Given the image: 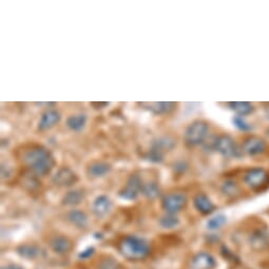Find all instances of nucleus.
<instances>
[{"instance_id":"obj_2","label":"nucleus","mask_w":269,"mask_h":269,"mask_svg":"<svg viewBox=\"0 0 269 269\" xmlns=\"http://www.w3.org/2000/svg\"><path fill=\"white\" fill-rule=\"evenodd\" d=\"M119 252L129 261H140L150 254L151 248L148 241L135 235H128L119 243Z\"/></svg>"},{"instance_id":"obj_6","label":"nucleus","mask_w":269,"mask_h":269,"mask_svg":"<svg viewBox=\"0 0 269 269\" xmlns=\"http://www.w3.org/2000/svg\"><path fill=\"white\" fill-rule=\"evenodd\" d=\"M142 179L136 174L131 175L128 179L126 187L123 188V190H120L119 192V196L124 200H135V198L138 196L139 191H142Z\"/></svg>"},{"instance_id":"obj_17","label":"nucleus","mask_w":269,"mask_h":269,"mask_svg":"<svg viewBox=\"0 0 269 269\" xmlns=\"http://www.w3.org/2000/svg\"><path fill=\"white\" fill-rule=\"evenodd\" d=\"M68 221L72 224V225L78 228H86L88 226V216L81 210L73 209L67 214Z\"/></svg>"},{"instance_id":"obj_15","label":"nucleus","mask_w":269,"mask_h":269,"mask_svg":"<svg viewBox=\"0 0 269 269\" xmlns=\"http://www.w3.org/2000/svg\"><path fill=\"white\" fill-rule=\"evenodd\" d=\"M142 106L147 107L149 111L154 114H166L173 110L175 104L171 101H159V102H143Z\"/></svg>"},{"instance_id":"obj_20","label":"nucleus","mask_w":269,"mask_h":269,"mask_svg":"<svg viewBox=\"0 0 269 269\" xmlns=\"http://www.w3.org/2000/svg\"><path fill=\"white\" fill-rule=\"evenodd\" d=\"M87 123L86 114H75L69 116L67 119V126L72 131H80L85 128Z\"/></svg>"},{"instance_id":"obj_3","label":"nucleus","mask_w":269,"mask_h":269,"mask_svg":"<svg viewBox=\"0 0 269 269\" xmlns=\"http://www.w3.org/2000/svg\"><path fill=\"white\" fill-rule=\"evenodd\" d=\"M209 127L206 121L195 120L188 126L185 132V142L189 146L201 145L208 135Z\"/></svg>"},{"instance_id":"obj_4","label":"nucleus","mask_w":269,"mask_h":269,"mask_svg":"<svg viewBox=\"0 0 269 269\" xmlns=\"http://www.w3.org/2000/svg\"><path fill=\"white\" fill-rule=\"evenodd\" d=\"M187 204V196L182 192H173L164 197L163 208L169 214H175L183 210Z\"/></svg>"},{"instance_id":"obj_23","label":"nucleus","mask_w":269,"mask_h":269,"mask_svg":"<svg viewBox=\"0 0 269 269\" xmlns=\"http://www.w3.org/2000/svg\"><path fill=\"white\" fill-rule=\"evenodd\" d=\"M268 243V236L264 231H258L251 235L250 244L254 249L264 248Z\"/></svg>"},{"instance_id":"obj_13","label":"nucleus","mask_w":269,"mask_h":269,"mask_svg":"<svg viewBox=\"0 0 269 269\" xmlns=\"http://www.w3.org/2000/svg\"><path fill=\"white\" fill-rule=\"evenodd\" d=\"M192 269H212L215 266V260L210 253L200 252L192 259Z\"/></svg>"},{"instance_id":"obj_19","label":"nucleus","mask_w":269,"mask_h":269,"mask_svg":"<svg viewBox=\"0 0 269 269\" xmlns=\"http://www.w3.org/2000/svg\"><path fill=\"white\" fill-rule=\"evenodd\" d=\"M84 200V192L79 189L70 190L62 198V204L66 206H76Z\"/></svg>"},{"instance_id":"obj_12","label":"nucleus","mask_w":269,"mask_h":269,"mask_svg":"<svg viewBox=\"0 0 269 269\" xmlns=\"http://www.w3.org/2000/svg\"><path fill=\"white\" fill-rule=\"evenodd\" d=\"M60 114L55 110H48L42 114L39 124H38V129L40 131H46L53 128L60 121Z\"/></svg>"},{"instance_id":"obj_26","label":"nucleus","mask_w":269,"mask_h":269,"mask_svg":"<svg viewBox=\"0 0 269 269\" xmlns=\"http://www.w3.org/2000/svg\"><path fill=\"white\" fill-rule=\"evenodd\" d=\"M226 216L224 214H217L211 219L208 220L207 222V228L210 230H217L220 229L224 224L226 223Z\"/></svg>"},{"instance_id":"obj_14","label":"nucleus","mask_w":269,"mask_h":269,"mask_svg":"<svg viewBox=\"0 0 269 269\" xmlns=\"http://www.w3.org/2000/svg\"><path fill=\"white\" fill-rule=\"evenodd\" d=\"M193 203L194 207L197 209V211H200L202 214H210L214 210L213 203L204 193H198L197 195H195Z\"/></svg>"},{"instance_id":"obj_8","label":"nucleus","mask_w":269,"mask_h":269,"mask_svg":"<svg viewBox=\"0 0 269 269\" xmlns=\"http://www.w3.org/2000/svg\"><path fill=\"white\" fill-rule=\"evenodd\" d=\"M52 181L55 185L60 187H70L78 181V177L75 172L69 168H60L53 176Z\"/></svg>"},{"instance_id":"obj_18","label":"nucleus","mask_w":269,"mask_h":269,"mask_svg":"<svg viewBox=\"0 0 269 269\" xmlns=\"http://www.w3.org/2000/svg\"><path fill=\"white\" fill-rule=\"evenodd\" d=\"M111 170V166L105 162H94L87 169L88 174L92 177H101Z\"/></svg>"},{"instance_id":"obj_7","label":"nucleus","mask_w":269,"mask_h":269,"mask_svg":"<svg viewBox=\"0 0 269 269\" xmlns=\"http://www.w3.org/2000/svg\"><path fill=\"white\" fill-rule=\"evenodd\" d=\"M268 179L267 171L263 168H253L245 175V183L252 189H260L266 184Z\"/></svg>"},{"instance_id":"obj_27","label":"nucleus","mask_w":269,"mask_h":269,"mask_svg":"<svg viewBox=\"0 0 269 269\" xmlns=\"http://www.w3.org/2000/svg\"><path fill=\"white\" fill-rule=\"evenodd\" d=\"M98 269H121V266L116 260L107 257L100 260L98 264Z\"/></svg>"},{"instance_id":"obj_30","label":"nucleus","mask_w":269,"mask_h":269,"mask_svg":"<svg viewBox=\"0 0 269 269\" xmlns=\"http://www.w3.org/2000/svg\"><path fill=\"white\" fill-rule=\"evenodd\" d=\"M1 269H23V267L18 264H10L1 267Z\"/></svg>"},{"instance_id":"obj_24","label":"nucleus","mask_w":269,"mask_h":269,"mask_svg":"<svg viewBox=\"0 0 269 269\" xmlns=\"http://www.w3.org/2000/svg\"><path fill=\"white\" fill-rule=\"evenodd\" d=\"M159 226L164 229H173L178 226L179 220L175 214H166L159 219Z\"/></svg>"},{"instance_id":"obj_28","label":"nucleus","mask_w":269,"mask_h":269,"mask_svg":"<svg viewBox=\"0 0 269 269\" xmlns=\"http://www.w3.org/2000/svg\"><path fill=\"white\" fill-rule=\"evenodd\" d=\"M233 124L236 128H238V129L242 131L251 130V126L247 123L244 117L240 116V115H236V116L233 117Z\"/></svg>"},{"instance_id":"obj_29","label":"nucleus","mask_w":269,"mask_h":269,"mask_svg":"<svg viewBox=\"0 0 269 269\" xmlns=\"http://www.w3.org/2000/svg\"><path fill=\"white\" fill-rule=\"evenodd\" d=\"M94 253V248L93 247H89L87 249H85L84 251H81L79 254H78V257L79 259L81 260H86V259H89V258H91L92 255Z\"/></svg>"},{"instance_id":"obj_11","label":"nucleus","mask_w":269,"mask_h":269,"mask_svg":"<svg viewBox=\"0 0 269 269\" xmlns=\"http://www.w3.org/2000/svg\"><path fill=\"white\" fill-rule=\"evenodd\" d=\"M92 208L94 214L99 217V219H102V217H105L110 212V210L112 208V202L108 196L99 195L95 198Z\"/></svg>"},{"instance_id":"obj_21","label":"nucleus","mask_w":269,"mask_h":269,"mask_svg":"<svg viewBox=\"0 0 269 269\" xmlns=\"http://www.w3.org/2000/svg\"><path fill=\"white\" fill-rule=\"evenodd\" d=\"M229 106L233 111L238 113V115H240V116H245V115L252 113L254 110V107L250 104V102H247V101H233V102H230Z\"/></svg>"},{"instance_id":"obj_9","label":"nucleus","mask_w":269,"mask_h":269,"mask_svg":"<svg viewBox=\"0 0 269 269\" xmlns=\"http://www.w3.org/2000/svg\"><path fill=\"white\" fill-rule=\"evenodd\" d=\"M266 149V143L263 138L258 136H250L243 143V151L248 155H258L263 153Z\"/></svg>"},{"instance_id":"obj_5","label":"nucleus","mask_w":269,"mask_h":269,"mask_svg":"<svg viewBox=\"0 0 269 269\" xmlns=\"http://www.w3.org/2000/svg\"><path fill=\"white\" fill-rule=\"evenodd\" d=\"M214 148L221 155L225 157H232L238 154V148L232 137L229 135H222L214 142Z\"/></svg>"},{"instance_id":"obj_16","label":"nucleus","mask_w":269,"mask_h":269,"mask_svg":"<svg viewBox=\"0 0 269 269\" xmlns=\"http://www.w3.org/2000/svg\"><path fill=\"white\" fill-rule=\"evenodd\" d=\"M16 252L23 259L34 260L39 257L41 253V249L35 244H22L17 247Z\"/></svg>"},{"instance_id":"obj_10","label":"nucleus","mask_w":269,"mask_h":269,"mask_svg":"<svg viewBox=\"0 0 269 269\" xmlns=\"http://www.w3.org/2000/svg\"><path fill=\"white\" fill-rule=\"evenodd\" d=\"M50 247L57 254H67L73 247L72 242L65 235H55L50 241Z\"/></svg>"},{"instance_id":"obj_22","label":"nucleus","mask_w":269,"mask_h":269,"mask_svg":"<svg viewBox=\"0 0 269 269\" xmlns=\"http://www.w3.org/2000/svg\"><path fill=\"white\" fill-rule=\"evenodd\" d=\"M142 193L149 200H155L161 194L158 185L155 182H149L147 184H143Z\"/></svg>"},{"instance_id":"obj_31","label":"nucleus","mask_w":269,"mask_h":269,"mask_svg":"<svg viewBox=\"0 0 269 269\" xmlns=\"http://www.w3.org/2000/svg\"><path fill=\"white\" fill-rule=\"evenodd\" d=\"M267 134H268V135H269V129H268V131H267Z\"/></svg>"},{"instance_id":"obj_1","label":"nucleus","mask_w":269,"mask_h":269,"mask_svg":"<svg viewBox=\"0 0 269 269\" xmlns=\"http://www.w3.org/2000/svg\"><path fill=\"white\" fill-rule=\"evenodd\" d=\"M23 162L35 174L44 176L50 173L55 165V159L44 147H33L23 154Z\"/></svg>"},{"instance_id":"obj_25","label":"nucleus","mask_w":269,"mask_h":269,"mask_svg":"<svg viewBox=\"0 0 269 269\" xmlns=\"http://www.w3.org/2000/svg\"><path fill=\"white\" fill-rule=\"evenodd\" d=\"M222 191L228 197H236L240 194V187L233 181H226L222 186Z\"/></svg>"}]
</instances>
